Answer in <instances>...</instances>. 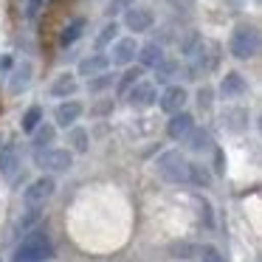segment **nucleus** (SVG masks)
<instances>
[{"label":"nucleus","mask_w":262,"mask_h":262,"mask_svg":"<svg viewBox=\"0 0 262 262\" xmlns=\"http://www.w3.org/2000/svg\"><path fill=\"white\" fill-rule=\"evenodd\" d=\"M124 96L130 99L133 107H147V104L155 102V85H152V82H136Z\"/></svg>","instance_id":"8"},{"label":"nucleus","mask_w":262,"mask_h":262,"mask_svg":"<svg viewBox=\"0 0 262 262\" xmlns=\"http://www.w3.org/2000/svg\"><path fill=\"white\" fill-rule=\"evenodd\" d=\"M51 141H54V127L40 124V130L34 133V147H37V149H42V147H48Z\"/></svg>","instance_id":"21"},{"label":"nucleus","mask_w":262,"mask_h":262,"mask_svg":"<svg viewBox=\"0 0 262 262\" xmlns=\"http://www.w3.org/2000/svg\"><path fill=\"white\" fill-rule=\"evenodd\" d=\"M34 164L40 166L42 172H65L71 166V152H68V149H54V147L37 149V152H34Z\"/></svg>","instance_id":"4"},{"label":"nucleus","mask_w":262,"mask_h":262,"mask_svg":"<svg viewBox=\"0 0 262 262\" xmlns=\"http://www.w3.org/2000/svg\"><path fill=\"white\" fill-rule=\"evenodd\" d=\"M152 23H155L152 12H149V9H141V6L127 9V14H124V26H127L130 31H136V34H141V31L152 29Z\"/></svg>","instance_id":"6"},{"label":"nucleus","mask_w":262,"mask_h":262,"mask_svg":"<svg viewBox=\"0 0 262 262\" xmlns=\"http://www.w3.org/2000/svg\"><path fill=\"white\" fill-rule=\"evenodd\" d=\"M116 31H119V26H116V23H107V26H104V29H102V34H99L96 46H99V48H104V46H107V42H113Z\"/></svg>","instance_id":"24"},{"label":"nucleus","mask_w":262,"mask_h":262,"mask_svg":"<svg viewBox=\"0 0 262 262\" xmlns=\"http://www.w3.org/2000/svg\"><path fill=\"white\" fill-rule=\"evenodd\" d=\"M248 91V85H245V79L239 74H226V79H223V85H220V93L226 99H234V96H243V93Z\"/></svg>","instance_id":"11"},{"label":"nucleus","mask_w":262,"mask_h":262,"mask_svg":"<svg viewBox=\"0 0 262 262\" xmlns=\"http://www.w3.org/2000/svg\"><path fill=\"white\" fill-rule=\"evenodd\" d=\"M54 186H57L54 178H46V175L37 178V181L26 189V203H29V206H40L42 200H48L54 194Z\"/></svg>","instance_id":"5"},{"label":"nucleus","mask_w":262,"mask_h":262,"mask_svg":"<svg viewBox=\"0 0 262 262\" xmlns=\"http://www.w3.org/2000/svg\"><path fill=\"white\" fill-rule=\"evenodd\" d=\"M6 68H12V57H9V54L0 57V71H6Z\"/></svg>","instance_id":"28"},{"label":"nucleus","mask_w":262,"mask_h":262,"mask_svg":"<svg viewBox=\"0 0 262 262\" xmlns=\"http://www.w3.org/2000/svg\"><path fill=\"white\" fill-rule=\"evenodd\" d=\"M189 181H194L198 186H209V175H206V169L192 166V164H189Z\"/></svg>","instance_id":"26"},{"label":"nucleus","mask_w":262,"mask_h":262,"mask_svg":"<svg viewBox=\"0 0 262 262\" xmlns=\"http://www.w3.org/2000/svg\"><path fill=\"white\" fill-rule=\"evenodd\" d=\"M194 130V119L189 113H175L169 119V124H166V133H169V138H175V141H181V138H189V133Z\"/></svg>","instance_id":"9"},{"label":"nucleus","mask_w":262,"mask_h":262,"mask_svg":"<svg viewBox=\"0 0 262 262\" xmlns=\"http://www.w3.org/2000/svg\"><path fill=\"white\" fill-rule=\"evenodd\" d=\"M79 116H82V104L79 102H65V104L57 107V124L59 127H71Z\"/></svg>","instance_id":"13"},{"label":"nucleus","mask_w":262,"mask_h":262,"mask_svg":"<svg viewBox=\"0 0 262 262\" xmlns=\"http://www.w3.org/2000/svg\"><path fill=\"white\" fill-rule=\"evenodd\" d=\"M82 31H85V20L82 17H76V20H71L68 26L62 29V34H59V46L62 48H68V46H74L76 40L82 37Z\"/></svg>","instance_id":"14"},{"label":"nucleus","mask_w":262,"mask_h":262,"mask_svg":"<svg viewBox=\"0 0 262 262\" xmlns=\"http://www.w3.org/2000/svg\"><path fill=\"white\" fill-rule=\"evenodd\" d=\"M14 161H17V152H14L12 144L0 147V172H12L14 169Z\"/></svg>","instance_id":"18"},{"label":"nucleus","mask_w":262,"mask_h":262,"mask_svg":"<svg viewBox=\"0 0 262 262\" xmlns=\"http://www.w3.org/2000/svg\"><path fill=\"white\" fill-rule=\"evenodd\" d=\"M183 104H186V88L181 85H169L164 91V96H161V110L169 116L183 113Z\"/></svg>","instance_id":"7"},{"label":"nucleus","mask_w":262,"mask_h":262,"mask_svg":"<svg viewBox=\"0 0 262 262\" xmlns=\"http://www.w3.org/2000/svg\"><path fill=\"white\" fill-rule=\"evenodd\" d=\"M136 82H141V68H130L124 76H121V82H119V93L124 96V93L130 91L133 85H136Z\"/></svg>","instance_id":"19"},{"label":"nucleus","mask_w":262,"mask_h":262,"mask_svg":"<svg viewBox=\"0 0 262 262\" xmlns=\"http://www.w3.org/2000/svg\"><path fill=\"white\" fill-rule=\"evenodd\" d=\"M110 82H113V76H107V74H99V76H96V79H93L88 88H91L93 93H99V91H104V88H107Z\"/></svg>","instance_id":"27"},{"label":"nucleus","mask_w":262,"mask_h":262,"mask_svg":"<svg viewBox=\"0 0 262 262\" xmlns=\"http://www.w3.org/2000/svg\"><path fill=\"white\" fill-rule=\"evenodd\" d=\"M48 3H51V0H26V17L37 20V17H40V12L48 6Z\"/></svg>","instance_id":"22"},{"label":"nucleus","mask_w":262,"mask_h":262,"mask_svg":"<svg viewBox=\"0 0 262 262\" xmlns=\"http://www.w3.org/2000/svg\"><path fill=\"white\" fill-rule=\"evenodd\" d=\"M110 62H116V65H127V62H133L136 59V40L133 37H124V40H119L113 46V54H110Z\"/></svg>","instance_id":"10"},{"label":"nucleus","mask_w":262,"mask_h":262,"mask_svg":"<svg viewBox=\"0 0 262 262\" xmlns=\"http://www.w3.org/2000/svg\"><path fill=\"white\" fill-rule=\"evenodd\" d=\"M158 172L161 178L172 183H181V181H189V164L181 152H164L158 158Z\"/></svg>","instance_id":"3"},{"label":"nucleus","mask_w":262,"mask_h":262,"mask_svg":"<svg viewBox=\"0 0 262 262\" xmlns=\"http://www.w3.org/2000/svg\"><path fill=\"white\" fill-rule=\"evenodd\" d=\"M76 91V79L71 74H62L57 82L51 85V96H71Z\"/></svg>","instance_id":"17"},{"label":"nucleus","mask_w":262,"mask_h":262,"mask_svg":"<svg viewBox=\"0 0 262 262\" xmlns=\"http://www.w3.org/2000/svg\"><path fill=\"white\" fill-rule=\"evenodd\" d=\"M40 121H42V110L40 107H31L29 113L23 116V130L26 133H34L37 127H40Z\"/></svg>","instance_id":"20"},{"label":"nucleus","mask_w":262,"mask_h":262,"mask_svg":"<svg viewBox=\"0 0 262 262\" xmlns=\"http://www.w3.org/2000/svg\"><path fill=\"white\" fill-rule=\"evenodd\" d=\"M200 259H203V262H226V259H223V254L214 248V245H203V248H200Z\"/></svg>","instance_id":"25"},{"label":"nucleus","mask_w":262,"mask_h":262,"mask_svg":"<svg viewBox=\"0 0 262 262\" xmlns=\"http://www.w3.org/2000/svg\"><path fill=\"white\" fill-rule=\"evenodd\" d=\"M71 144H74V149H76V152H85V149H88V133L82 130V127L71 130Z\"/></svg>","instance_id":"23"},{"label":"nucleus","mask_w":262,"mask_h":262,"mask_svg":"<svg viewBox=\"0 0 262 262\" xmlns=\"http://www.w3.org/2000/svg\"><path fill=\"white\" fill-rule=\"evenodd\" d=\"M29 82H31V65L23 62V65H17V71L12 74V85H9V91H12V93H23L26 88H29Z\"/></svg>","instance_id":"15"},{"label":"nucleus","mask_w":262,"mask_h":262,"mask_svg":"<svg viewBox=\"0 0 262 262\" xmlns=\"http://www.w3.org/2000/svg\"><path fill=\"white\" fill-rule=\"evenodd\" d=\"M138 59H141L144 68H158V65L164 62V51H161L155 42H149V46H144L141 51H138Z\"/></svg>","instance_id":"16"},{"label":"nucleus","mask_w":262,"mask_h":262,"mask_svg":"<svg viewBox=\"0 0 262 262\" xmlns=\"http://www.w3.org/2000/svg\"><path fill=\"white\" fill-rule=\"evenodd\" d=\"M228 48H231V54L237 59H254L256 54H259V29L256 26H237L231 34V42H228Z\"/></svg>","instance_id":"2"},{"label":"nucleus","mask_w":262,"mask_h":262,"mask_svg":"<svg viewBox=\"0 0 262 262\" xmlns=\"http://www.w3.org/2000/svg\"><path fill=\"white\" fill-rule=\"evenodd\" d=\"M54 256V243L46 231H31L29 237L20 243L14 262H46Z\"/></svg>","instance_id":"1"},{"label":"nucleus","mask_w":262,"mask_h":262,"mask_svg":"<svg viewBox=\"0 0 262 262\" xmlns=\"http://www.w3.org/2000/svg\"><path fill=\"white\" fill-rule=\"evenodd\" d=\"M107 65H110V59L104 57V54H93V57H88L79 62V74L82 76H96V74H104Z\"/></svg>","instance_id":"12"}]
</instances>
